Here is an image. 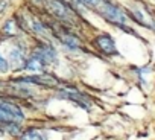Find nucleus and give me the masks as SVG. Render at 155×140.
<instances>
[{
    "label": "nucleus",
    "instance_id": "obj_2",
    "mask_svg": "<svg viewBox=\"0 0 155 140\" xmlns=\"http://www.w3.org/2000/svg\"><path fill=\"white\" fill-rule=\"evenodd\" d=\"M46 28L47 29H50V32L62 43V44H65V46H68L70 49H79L81 47V41H79V38H78L65 25H62V23H59V22H56V23H47L46 25Z\"/></svg>",
    "mask_w": 155,
    "mask_h": 140
},
{
    "label": "nucleus",
    "instance_id": "obj_3",
    "mask_svg": "<svg viewBox=\"0 0 155 140\" xmlns=\"http://www.w3.org/2000/svg\"><path fill=\"white\" fill-rule=\"evenodd\" d=\"M94 44H96V47H97L101 52H104L105 55H117L116 43H114L113 37H111V35H108V34H104V35L96 37Z\"/></svg>",
    "mask_w": 155,
    "mask_h": 140
},
{
    "label": "nucleus",
    "instance_id": "obj_6",
    "mask_svg": "<svg viewBox=\"0 0 155 140\" xmlns=\"http://www.w3.org/2000/svg\"><path fill=\"white\" fill-rule=\"evenodd\" d=\"M44 61L41 58H38L37 55H34L32 58H29L26 62H25V67L26 70H31V72H41V70L44 68Z\"/></svg>",
    "mask_w": 155,
    "mask_h": 140
},
{
    "label": "nucleus",
    "instance_id": "obj_5",
    "mask_svg": "<svg viewBox=\"0 0 155 140\" xmlns=\"http://www.w3.org/2000/svg\"><path fill=\"white\" fill-rule=\"evenodd\" d=\"M35 55H37L38 58H41L46 64L52 62V61L56 58V53H55L53 47L49 46V44H46V43H40V44L35 47Z\"/></svg>",
    "mask_w": 155,
    "mask_h": 140
},
{
    "label": "nucleus",
    "instance_id": "obj_8",
    "mask_svg": "<svg viewBox=\"0 0 155 140\" xmlns=\"http://www.w3.org/2000/svg\"><path fill=\"white\" fill-rule=\"evenodd\" d=\"M21 140H44L43 138V134L37 129H28L23 135H21Z\"/></svg>",
    "mask_w": 155,
    "mask_h": 140
},
{
    "label": "nucleus",
    "instance_id": "obj_4",
    "mask_svg": "<svg viewBox=\"0 0 155 140\" xmlns=\"http://www.w3.org/2000/svg\"><path fill=\"white\" fill-rule=\"evenodd\" d=\"M21 81L25 82H32V84H37V85H46V87H56L59 84V81L53 76V75H32V76H26V78H21Z\"/></svg>",
    "mask_w": 155,
    "mask_h": 140
},
{
    "label": "nucleus",
    "instance_id": "obj_7",
    "mask_svg": "<svg viewBox=\"0 0 155 140\" xmlns=\"http://www.w3.org/2000/svg\"><path fill=\"white\" fill-rule=\"evenodd\" d=\"M81 2H82L85 6H88L90 9L96 11V12L101 15L102 9H104V8H105V5L108 3V0H81Z\"/></svg>",
    "mask_w": 155,
    "mask_h": 140
},
{
    "label": "nucleus",
    "instance_id": "obj_9",
    "mask_svg": "<svg viewBox=\"0 0 155 140\" xmlns=\"http://www.w3.org/2000/svg\"><path fill=\"white\" fill-rule=\"evenodd\" d=\"M0 122H8V123H14L15 122V117L0 104Z\"/></svg>",
    "mask_w": 155,
    "mask_h": 140
},
{
    "label": "nucleus",
    "instance_id": "obj_1",
    "mask_svg": "<svg viewBox=\"0 0 155 140\" xmlns=\"http://www.w3.org/2000/svg\"><path fill=\"white\" fill-rule=\"evenodd\" d=\"M44 6L62 25L73 28V26H78V23H79L78 14L65 0H44Z\"/></svg>",
    "mask_w": 155,
    "mask_h": 140
},
{
    "label": "nucleus",
    "instance_id": "obj_10",
    "mask_svg": "<svg viewBox=\"0 0 155 140\" xmlns=\"http://www.w3.org/2000/svg\"><path fill=\"white\" fill-rule=\"evenodd\" d=\"M8 61L2 56V55H0V73H6L8 72Z\"/></svg>",
    "mask_w": 155,
    "mask_h": 140
}]
</instances>
